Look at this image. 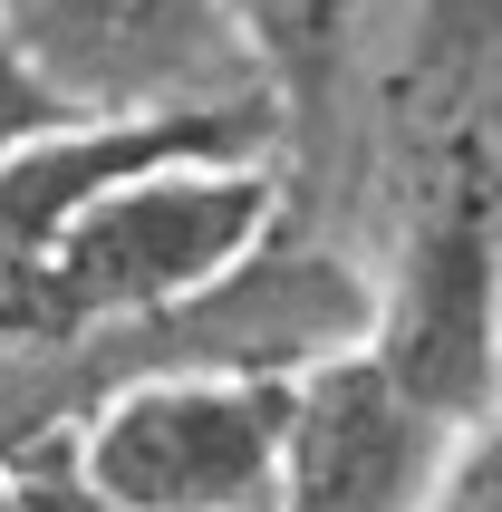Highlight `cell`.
<instances>
[{"label": "cell", "instance_id": "ba28073f", "mask_svg": "<svg viewBox=\"0 0 502 512\" xmlns=\"http://www.w3.org/2000/svg\"><path fill=\"white\" fill-rule=\"evenodd\" d=\"M435 512H502V406H493V426L464 435V455H454Z\"/></svg>", "mask_w": 502, "mask_h": 512}, {"label": "cell", "instance_id": "6da1fadb", "mask_svg": "<svg viewBox=\"0 0 502 512\" xmlns=\"http://www.w3.org/2000/svg\"><path fill=\"white\" fill-rule=\"evenodd\" d=\"M290 242V184L280 155H174L87 203L58 232L49 281H39V329L49 339H107V329H155V319L203 310L213 290Z\"/></svg>", "mask_w": 502, "mask_h": 512}, {"label": "cell", "instance_id": "3957f363", "mask_svg": "<svg viewBox=\"0 0 502 512\" xmlns=\"http://www.w3.org/2000/svg\"><path fill=\"white\" fill-rule=\"evenodd\" d=\"M20 58L87 126H155V116H242L271 107V68L232 20V0H0Z\"/></svg>", "mask_w": 502, "mask_h": 512}, {"label": "cell", "instance_id": "5b68a950", "mask_svg": "<svg viewBox=\"0 0 502 512\" xmlns=\"http://www.w3.org/2000/svg\"><path fill=\"white\" fill-rule=\"evenodd\" d=\"M454 455H464V426L416 406L367 348H329L290 368L271 512H435Z\"/></svg>", "mask_w": 502, "mask_h": 512}, {"label": "cell", "instance_id": "277c9868", "mask_svg": "<svg viewBox=\"0 0 502 512\" xmlns=\"http://www.w3.org/2000/svg\"><path fill=\"white\" fill-rule=\"evenodd\" d=\"M367 358L445 426L502 406V242L483 223H396L367 252Z\"/></svg>", "mask_w": 502, "mask_h": 512}, {"label": "cell", "instance_id": "9c48e42d", "mask_svg": "<svg viewBox=\"0 0 502 512\" xmlns=\"http://www.w3.org/2000/svg\"><path fill=\"white\" fill-rule=\"evenodd\" d=\"M10 484H20L29 512H107L97 493L78 484V474H68V435H58V445H29V455L10 464Z\"/></svg>", "mask_w": 502, "mask_h": 512}, {"label": "cell", "instance_id": "7a4b0ae2", "mask_svg": "<svg viewBox=\"0 0 502 512\" xmlns=\"http://www.w3.org/2000/svg\"><path fill=\"white\" fill-rule=\"evenodd\" d=\"M290 368H145L68 426V474L107 512H271Z\"/></svg>", "mask_w": 502, "mask_h": 512}, {"label": "cell", "instance_id": "52a82bcc", "mask_svg": "<svg viewBox=\"0 0 502 512\" xmlns=\"http://www.w3.org/2000/svg\"><path fill=\"white\" fill-rule=\"evenodd\" d=\"M87 116L58 97L39 68L20 58V39L0 29V165H20V155H39V145H58V136H78Z\"/></svg>", "mask_w": 502, "mask_h": 512}, {"label": "cell", "instance_id": "30bf717a", "mask_svg": "<svg viewBox=\"0 0 502 512\" xmlns=\"http://www.w3.org/2000/svg\"><path fill=\"white\" fill-rule=\"evenodd\" d=\"M0 512H29V503H20V484H10V474H0Z\"/></svg>", "mask_w": 502, "mask_h": 512}, {"label": "cell", "instance_id": "8992f818", "mask_svg": "<svg viewBox=\"0 0 502 512\" xmlns=\"http://www.w3.org/2000/svg\"><path fill=\"white\" fill-rule=\"evenodd\" d=\"M174 155H280V116L242 107V116H155V126H78V136L39 145L20 165H0V348L49 339L39 329V281H49L58 232L78 223L87 203L126 184L145 165Z\"/></svg>", "mask_w": 502, "mask_h": 512}]
</instances>
